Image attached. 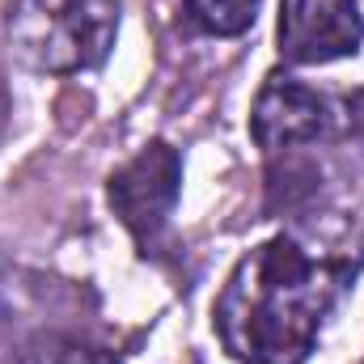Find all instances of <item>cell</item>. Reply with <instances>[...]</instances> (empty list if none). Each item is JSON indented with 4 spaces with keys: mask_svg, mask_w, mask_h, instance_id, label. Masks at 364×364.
Returning <instances> with one entry per match:
<instances>
[{
    "mask_svg": "<svg viewBox=\"0 0 364 364\" xmlns=\"http://www.w3.org/2000/svg\"><path fill=\"white\" fill-rule=\"evenodd\" d=\"M352 275V263L318 259L292 237L255 246L216 301L225 352L242 364H305Z\"/></svg>",
    "mask_w": 364,
    "mask_h": 364,
    "instance_id": "6da1fadb",
    "label": "cell"
},
{
    "mask_svg": "<svg viewBox=\"0 0 364 364\" xmlns=\"http://www.w3.org/2000/svg\"><path fill=\"white\" fill-rule=\"evenodd\" d=\"M119 34V0H13L4 43L17 64L47 77L97 68Z\"/></svg>",
    "mask_w": 364,
    "mask_h": 364,
    "instance_id": "7a4b0ae2",
    "label": "cell"
},
{
    "mask_svg": "<svg viewBox=\"0 0 364 364\" xmlns=\"http://www.w3.org/2000/svg\"><path fill=\"white\" fill-rule=\"evenodd\" d=\"M279 55L288 64H331L356 55L364 17L356 0H279Z\"/></svg>",
    "mask_w": 364,
    "mask_h": 364,
    "instance_id": "3957f363",
    "label": "cell"
},
{
    "mask_svg": "<svg viewBox=\"0 0 364 364\" xmlns=\"http://www.w3.org/2000/svg\"><path fill=\"white\" fill-rule=\"evenodd\" d=\"M178 186H182L178 153H174L166 140H153V144H144L123 170L110 174L106 195H110L114 216H119L140 242H149V237L166 225V216L174 212Z\"/></svg>",
    "mask_w": 364,
    "mask_h": 364,
    "instance_id": "277c9868",
    "label": "cell"
},
{
    "mask_svg": "<svg viewBox=\"0 0 364 364\" xmlns=\"http://www.w3.org/2000/svg\"><path fill=\"white\" fill-rule=\"evenodd\" d=\"M326 132V97L284 73L267 77L250 110V136L263 153H284L309 144Z\"/></svg>",
    "mask_w": 364,
    "mask_h": 364,
    "instance_id": "5b68a950",
    "label": "cell"
},
{
    "mask_svg": "<svg viewBox=\"0 0 364 364\" xmlns=\"http://www.w3.org/2000/svg\"><path fill=\"white\" fill-rule=\"evenodd\" d=\"M259 0H182V21L212 38H237L255 26Z\"/></svg>",
    "mask_w": 364,
    "mask_h": 364,
    "instance_id": "8992f818",
    "label": "cell"
},
{
    "mask_svg": "<svg viewBox=\"0 0 364 364\" xmlns=\"http://www.w3.org/2000/svg\"><path fill=\"white\" fill-rule=\"evenodd\" d=\"M26 364H119V360L102 348H90V343H55L51 352H34Z\"/></svg>",
    "mask_w": 364,
    "mask_h": 364,
    "instance_id": "52a82bcc",
    "label": "cell"
},
{
    "mask_svg": "<svg viewBox=\"0 0 364 364\" xmlns=\"http://www.w3.org/2000/svg\"><path fill=\"white\" fill-rule=\"evenodd\" d=\"M348 114H352V127H356V132L364 136V90L356 93L352 102H348Z\"/></svg>",
    "mask_w": 364,
    "mask_h": 364,
    "instance_id": "ba28073f",
    "label": "cell"
}]
</instances>
